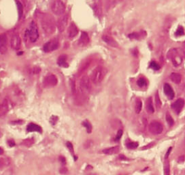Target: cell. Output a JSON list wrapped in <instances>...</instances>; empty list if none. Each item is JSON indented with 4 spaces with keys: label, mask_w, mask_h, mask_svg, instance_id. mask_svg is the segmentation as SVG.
<instances>
[{
    "label": "cell",
    "mask_w": 185,
    "mask_h": 175,
    "mask_svg": "<svg viewBox=\"0 0 185 175\" xmlns=\"http://www.w3.org/2000/svg\"><path fill=\"white\" fill-rule=\"evenodd\" d=\"M168 57L171 60V62H172V64H174V66L180 65L183 62V58L179 55V51L177 49H171L168 53Z\"/></svg>",
    "instance_id": "6"
},
{
    "label": "cell",
    "mask_w": 185,
    "mask_h": 175,
    "mask_svg": "<svg viewBox=\"0 0 185 175\" xmlns=\"http://www.w3.org/2000/svg\"><path fill=\"white\" fill-rule=\"evenodd\" d=\"M67 146L69 147V149H70V150H72V152H74V150H73V146H72V143H67Z\"/></svg>",
    "instance_id": "42"
},
{
    "label": "cell",
    "mask_w": 185,
    "mask_h": 175,
    "mask_svg": "<svg viewBox=\"0 0 185 175\" xmlns=\"http://www.w3.org/2000/svg\"><path fill=\"white\" fill-rule=\"evenodd\" d=\"M41 26H42L44 33L46 35H51L55 31L54 20L53 19V17L47 16V15H44L41 17Z\"/></svg>",
    "instance_id": "1"
},
{
    "label": "cell",
    "mask_w": 185,
    "mask_h": 175,
    "mask_svg": "<svg viewBox=\"0 0 185 175\" xmlns=\"http://www.w3.org/2000/svg\"><path fill=\"white\" fill-rule=\"evenodd\" d=\"M57 64L59 66H61V67H67L68 64L67 62H66V55H61L59 58H58V60H57Z\"/></svg>",
    "instance_id": "21"
},
{
    "label": "cell",
    "mask_w": 185,
    "mask_h": 175,
    "mask_svg": "<svg viewBox=\"0 0 185 175\" xmlns=\"http://www.w3.org/2000/svg\"><path fill=\"white\" fill-rule=\"evenodd\" d=\"M146 110L148 112L152 113L154 112V108H153V104H152V101H151V98H149L147 101H146Z\"/></svg>",
    "instance_id": "22"
},
{
    "label": "cell",
    "mask_w": 185,
    "mask_h": 175,
    "mask_svg": "<svg viewBox=\"0 0 185 175\" xmlns=\"http://www.w3.org/2000/svg\"><path fill=\"white\" fill-rule=\"evenodd\" d=\"M9 110V105H8V101L7 100H5L3 102V104L1 106V111H3V113L6 112Z\"/></svg>",
    "instance_id": "27"
},
{
    "label": "cell",
    "mask_w": 185,
    "mask_h": 175,
    "mask_svg": "<svg viewBox=\"0 0 185 175\" xmlns=\"http://www.w3.org/2000/svg\"><path fill=\"white\" fill-rule=\"evenodd\" d=\"M16 3H17V9H18V16H19V18H21L23 16V5L19 0H17Z\"/></svg>",
    "instance_id": "26"
},
{
    "label": "cell",
    "mask_w": 185,
    "mask_h": 175,
    "mask_svg": "<svg viewBox=\"0 0 185 175\" xmlns=\"http://www.w3.org/2000/svg\"><path fill=\"white\" fill-rule=\"evenodd\" d=\"M23 143H24V144H25L26 146H31V145H33L34 141V139H33V137H30V138H27L26 140H25Z\"/></svg>",
    "instance_id": "28"
},
{
    "label": "cell",
    "mask_w": 185,
    "mask_h": 175,
    "mask_svg": "<svg viewBox=\"0 0 185 175\" xmlns=\"http://www.w3.org/2000/svg\"><path fill=\"white\" fill-rule=\"evenodd\" d=\"M122 1H123V0H113V1H112V4H111V7L116 6L118 3H120V2H122Z\"/></svg>",
    "instance_id": "39"
},
{
    "label": "cell",
    "mask_w": 185,
    "mask_h": 175,
    "mask_svg": "<svg viewBox=\"0 0 185 175\" xmlns=\"http://www.w3.org/2000/svg\"><path fill=\"white\" fill-rule=\"evenodd\" d=\"M7 36L6 34H0V54L4 55L7 51Z\"/></svg>",
    "instance_id": "11"
},
{
    "label": "cell",
    "mask_w": 185,
    "mask_h": 175,
    "mask_svg": "<svg viewBox=\"0 0 185 175\" xmlns=\"http://www.w3.org/2000/svg\"><path fill=\"white\" fill-rule=\"evenodd\" d=\"M184 35V29H183V27L179 26L178 29H177V31H176V33H175V35H177V36H181V35Z\"/></svg>",
    "instance_id": "31"
},
{
    "label": "cell",
    "mask_w": 185,
    "mask_h": 175,
    "mask_svg": "<svg viewBox=\"0 0 185 175\" xmlns=\"http://www.w3.org/2000/svg\"><path fill=\"white\" fill-rule=\"evenodd\" d=\"M79 90L83 95H88L92 90V81L91 79L84 75L79 81Z\"/></svg>",
    "instance_id": "4"
},
{
    "label": "cell",
    "mask_w": 185,
    "mask_h": 175,
    "mask_svg": "<svg viewBox=\"0 0 185 175\" xmlns=\"http://www.w3.org/2000/svg\"><path fill=\"white\" fill-rule=\"evenodd\" d=\"M166 121H167V123H168V124L170 126H172L173 124H174V121H173L172 117H171L169 113L167 114V116H166Z\"/></svg>",
    "instance_id": "33"
},
{
    "label": "cell",
    "mask_w": 185,
    "mask_h": 175,
    "mask_svg": "<svg viewBox=\"0 0 185 175\" xmlns=\"http://www.w3.org/2000/svg\"><path fill=\"white\" fill-rule=\"evenodd\" d=\"M171 148H169L168 152H167V153H166V156H165V159H167V158H168V156L170 155V153H171Z\"/></svg>",
    "instance_id": "41"
},
{
    "label": "cell",
    "mask_w": 185,
    "mask_h": 175,
    "mask_svg": "<svg viewBox=\"0 0 185 175\" xmlns=\"http://www.w3.org/2000/svg\"><path fill=\"white\" fill-rule=\"evenodd\" d=\"M165 164H164V173L165 174H169L170 173V164H169L168 160L165 159Z\"/></svg>",
    "instance_id": "32"
},
{
    "label": "cell",
    "mask_w": 185,
    "mask_h": 175,
    "mask_svg": "<svg viewBox=\"0 0 185 175\" xmlns=\"http://www.w3.org/2000/svg\"><path fill=\"white\" fill-rule=\"evenodd\" d=\"M142 108H143V103L140 99H137L135 103V112L140 113L142 111Z\"/></svg>",
    "instance_id": "23"
},
{
    "label": "cell",
    "mask_w": 185,
    "mask_h": 175,
    "mask_svg": "<svg viewBox=\"0 0 185 175\" xmlns=\"http://www.w3.org/2000/svg\"><path fill=\"white\" fill-rule=\"evenodd\" d=\"M83 124H84V127L87 129V132H91V131H92V125L90 124V123H88V122H84Z\"/></svg>",
    "instance_id": "35"
},
{
    "label": "cell",
    "mask_w": 185,
    "mask_h": 175,
    "mask_svg": "<svg viewBox=\"0 0 185 175\" xmlns=\"http://www.w3.org/2000/svg\"><path fill=\"white\" fill-rule=\"evenodd\" d=\"M10 46L14 50H18L21 47V38L17 33H15L12 35L10 38Z\"/></svg>",
    "instance_id": "9"
},
{
    "label": "cell",
    "mask_w": 185,
    "mask_h": 175,
    "mask_svg": "<svg viewBox=\"0 0 185 175\" xmlns=\"http://www.w3.org/2000/svg\"><path fill=\"white\" fill-rule=\"evenodd\" d=\"M155 104H156V106H157L158 108H161V107H162V103H161V100H160L159 94H156V95H155Z\"/></svg>",
    "instance_id": "30"
},
{
    "label": "cell",
    "mask_w": 185,
    "mask_h": 175,
    "mask_svg": "<svg viewBox=\"0 0 185 175\" xmlns=\"http://www.w3.org/2000/svg\"><path fill=\"white\" fill-rule=\"evenodd\" d=\"M90 42V38H89V35L86 32H82L81 34V36L78 40V45L80 47H85L89 44Z\"/></svg>",
    "instance_id": "15"
},
{
    "label": "cell",
    "mask_w": 185,
    "mask_h": 175,
    "mask_svg": "<svg viewBox=\"0 0 185 175\" xmlns=\"http://www.w3.org/2000/svg\"><path fill=\"white\" fill-rule=\"evenodd\" d=\"M163 91H164V94L166 95V96L168 97L169 99H173L174 97V92L171 88V86L169 84V83H165L163 85Z\"/></svg>",
    "instance_id": "17"
},
{
    "label": "cell",
    "mask_w": 185,
    "mask_h": 175,
    "mask_svg": "<svg viewBox=\"0 0 185 175\" xmlns=\"http://www.w3.org/2000/svg\"><path fill=\"white\" fill-rule=\"evenodd\" d=\"M137 84L140 86V87H143L147 84V82L144 78H140V79L137 81Z\"/></svg>",
    "instance_id": "29"
},
{
    "label": "cell",
    "mask_w": 185,
    "mask_h": 175,
    "mask_svg": "<svg viewBox=\"0 0 185 175\" xmlns=\"http://www.w3.org/2000/svg\"><path fill=\"white\" fill-rule=\"evenodd\" d=\"M59 47V42L58 40L56 39H52L50 41L46 42L44 47H43V50L46 52V53H50V52H53L54 51L55 49Z\"/></svg>",
    "instance_id": "8"
},
{
    "label": "cell",
    "mask_w": 185,
    "mask_h": 175,
    "mask_svg": "<svg viewBox=\"0 0 185 175\" xmlns=\"http://www.w3.org/2000/svg\"><path fill=\"white\" fill-rule=\"evenodd\" d=\"M170 78L174 83H177V84L182 82V75L180 74H178V73H172L170 75Z\"/></svg>",
    "instance_id": "20"
},
{
    "label": "cell",
    "mask_w": 185,
    "mask_h": 175,
    "mask_svg": "<svg viewBox=\"0 0 185 175\" xmlns=\"http://www.w3.org/2000/svg\"><path fill=\"white\" fill-rule=\"evenodd\" d=\"M5 165H6V159H0V170H1Z\"/></svg>",
    "instance_id": "37"
},
{
    "label": "cell",
    "mask_w": 185,
    "mask_h": 175,
    "mask_svg": "<svg viewBox=\"0 0 185 175\" xmlns=\"http://www.w3.org/2000/svg\"><path fill=\"white\" fill-rule=\"evenodd\" d=\"M183 106H184V100L183 99H178L171 104V108L173 109V111L176 113H180L183 110Z\"/></svg>",
    "instance_id": "13"
},
{
    "label": "cell",
    "mask_w": 185,
    "mask_h": 175,
    "mask_svg": "<svg viewBox=\"0 0 185 175\" xmlns=\"http://www.w3.org/2000/svg\"><path fill=\"white\" fill-rule=\"evenodd\" d=\"M107 72H108L107 69L105 67H103V66L96 67L93 71V73H92V75L90 76V79L92 81V83H101L102 81L104 79V77L106 76Z\"/></svg>",
    "instance_id": "3"
},
{
    "label": "cell",
    "mask_w": 185,
    "mask_h": 175,
    "mask_svg": "<svg viewBox=\"0 0 185 175\" xmlns=\"http://www.w3.org/2000/svg\"><path fill=\"white\" fill-rule=\"evenodd\" d=\"M41 72V68L37 65H34V66H32L30 69H29V73L31 75H38L39 73Z\"/></svg>",
    "instance_id": "24"
},
{
    "label": "cell",
    "mask_w": 185,
    "mask_h": 175,
    "mask_svg": "<svg viewBox=\"0 0 185 175\" xmlns=\"http://www.w3.org/2000/svg\"><path fill=\"white\" fill-rule=\"evenodd\" d=\"M57 77L54 75H48L44 79V85L46 87H52L55 86L57 84Z\"/></svg>",
    "instance_id": "10"
},
{
    "label": "cell",
    "mask_w": 185,
    "mask_h": 175,
    "mask_svg": "<svg viewBox=\"0 0 185 175\" xmlns=\"http://www.w3.org/2000/svg\"><path fill=\"white\" fill-rule=\"evenodd\" d=\"M138 146V143H135V142H129L127 143V148L129 149H135L137 148Z\"/></svg>",
    "instance_id": "34"
},
{
    "label": "cell",
    "mask_w": 185,
    "mask_h": 175,
    "mask_svg": "<svg viewBox=\"0 0 185 175\" xmlns=\"http://www.w3.org/2000/svg\"><path fill=\"white\" fill-rule=\"evenodd\" d=\"M3 153H4V150H3L2 148H0V155L3 154Z\"/></svg>",
    "instance_id": "44"
},
{
    "label": "cell",
    "mask_w": 185,
    "mask_h": 175,
    "mask_svg": "<svg viewBox=\"0 0 185 175\" xmlns=\"http://www.w3.org/2000/svg\"><path fill=\"white\" fill-rule=\"evenodd\" d=\"M77 34H78V27L74 23H71L68 28V37L74 38L77 35Z\"/></svg>",
    "instance_id": "16"
},
{
    "label": "cell",
    "mask_w": 185,
    "mask_h": 175,
    "mask_svg": "<svg viewBox=\"0 0 185 175\" xmlns=\"http://www.w3.org/2000/svg\"><path fill=\"white\" fill-rule=\"evenodd\" d=\"M120 152V147L119 146H114V147H111V148H107V149H104L103 151V153L104 154H108V155H111V154H115L118 153Z\"/></svg>",
    "instance_id": "18"
},
{
    "label": "cell",
    "mask_w": 185,
    "mask_h": 175,
    "mask_svg": "<svg viewBox=\"0 0 185 175\" xmlns=\"http://www.w3.org/2000/svg\"><path fill=\"white\" fill-rule=\"evenodd\" d=\"M26 131L28 132H37L39 133L42 132V128L40 127L39 125L35 124H29L26 127Z\"/></svg>",
    "instance_id": "19"
},
{
    "label": "cell",
    "mask_w": 185,
    "mask_h": 175,
    "mask_svg": "<svg viewBox=\"0 0 185 175\" xmlns=\"http://www.w3.org/2000/svg\"><path fill=\"white\" fill-rule=\"evenodd\" d=\"M154 145V143H151L150 144H148L147 146H145V147H143L142 148V150H146V149H148V148H150V147H152Z\"/></svg>",
    "instance_id": "40"
},
{
    "label": "cell",
    "mask_w": 185,
    "mask_h": 175,
    "mask_svg": "<svg viewBox=\"0 0 185 175\" xmlns=\"http://www.w3.org/2000/svg\"><path fill=\"white\" fill-rule=\"evenodd\" d=\"M68 20H69L68 15H63V16L58 20V22H57V27H58V29H59L60 32H63L66 29V26H67L68 24Z\"/></svg>",
    "instance_id": "12"
},
{
    "label": "cell",
    "mask_w": 185,
    "mask_h": 175,
    "mask_svg": "<svg viewBox=\"0 0 185 175\" xmlns=\"http://www.w3.org/2000/svg\"><path fill=\"white\" fill-rule=\"evenodd\" d=\"M149 131L152 134L158 135V134H161L163 132V126L160 122L153 121V122L150 123V124H149Z\"/></svg>",
    "instance_id": "7"
},
{
    "label": "cell",
    "mask_w": 185,
    "mask_h": 175,
    "mask_svg": "<svg viewBox=\"0 0 185 175\" xmlns=\"http://www.w3.org/2000/svg\"><path fill=\"white\" fill-rule=\"evenodd\" d=\"M51 11L56 16H63L66 11V6L62 0H54L51 4Z\"/></svg>",
    "instance_id": "5"
},
{
    "label": "cell",
    "mask_w": 185,
    "mask_h": 175,
    "mask_svg": "<svg viewBox=\"0 0 185 175\" xmlns=\"http://www.w3.org/2000/svg\"><path fill=\"white\" fill-rule=\"evenodd\" d=\"M8 143L10 144V146H14V145H15V143L12 142V141H8Z\"/></svg>",
    "instance_id": "43"
},
{
    "label": "cell",
    "mask_w": 185,
    "mask_h": 175,
    "mask_svg": "<svg viewBox=\"0 0 185 175\" xmlns=\"http://www.w3.org/2000/svg\"><path fill=\"white\" fill-rule=\"evenodd\" d=\"M25 37L26 40H29L30 42L34 43L39 37V32H38V26L34 21H32L29 27L25 32Z\"/></svg>",
    "instance_id": "2"
},
{
    "label": "cell",
    "mask_w": 185,
    "mask_h": 175,
    "mask_svg": "<svg viewBox=\"0 0 185 175\" xmlns=\"http://www.w3.org/2000/svg\"><path fill=\"white\" fill-rule=\"evenodd\" d=\"M70 84H71V89H72V93L74 96H76L77 94V88H76V83H75V81L74 79H72L70 81Z\"/></svg>",
    "instance_id": "25"
},
{
    "label": "cell",
    "mask_w": 185,
    "mask_h": 175,
    "mask_svg": "<svg viewBox=\"0 0 185 175\" xmlns=\"http://www.w3.org/2000/svg\"><path fill=\"white\" fill-rule=\"evenodd\" d=\"M150 66H151V68L154 69V70H158V69L160 68L159 64H157V63H155V62H151V64H150Z\"/></svg>",
    "instance_id": "36"
},
{
    "label": "cell",
    "mask_w": 185,
    "mask_h": 175,
    "mask_svg": "<svg viewBox=\"0 0 185 175\" xmlns=\"http://www.w3.org/2000/svg\"><path fill=\"white\" fill-rule=\"evenodd\" d=\"M122 135H123V130H119L117 132V135H116V141H119L120 140V138L122 137Z\"/></svg>",
    "instance_id": "38"
},
{
    "label": "cell",
    "mask_w": 185,
    "mask_h": 175,
    "mask_svg": "<svg viewBox=\"0 0 185 175\" xmlns=\"http://www.w3.org/2000/svg\"><path fill=\"white\" fill-rule=\"evenodd\" d=\"M103 42H104L105 44H107L108 46H110V47H119V45H118L117 42H116L112 36H110V35H103Z\"/></svg>",
    "instance_id": "14"
}]
</instances>
